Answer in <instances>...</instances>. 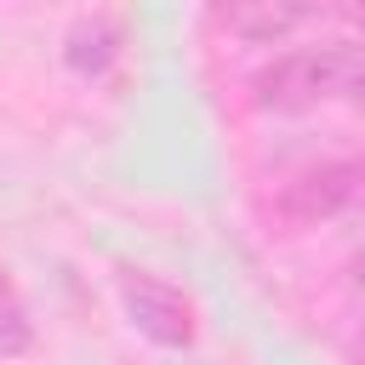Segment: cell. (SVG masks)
Masks as SVG:
<instances>
[{"label": "cell", "instance_id": "1", "mask_svg": "<svg viewBox=\"0 0 365 365\" xmlns=\"http://www.w3.org/2000/svg\"><path fill=\"white\" fill-rule=\"evenodd\" d=\"M365 68V46L354 40H331V46H297L285 57H274L268 68H257L251 80V103L268 114H302L314 103L348 97V86Z\"/></svg>", "mask_w": 365, "mask_h": 365}, {"label": "cell", "instance_id": "2", "mask_svg": "<svg viewBox=\"0 0 365 365\" xmlns=\"http://www.w3.org/2000/svg\"><path fill=\"white\" fill-rule=\"evenodd\" d=\"M354 205H365V154H348V160H331V165L291 177L274 200V217L285 228H314V222H331Z\"/></svg>", "mask_w": 365, "mask_h": 365}, {"label": "cell", "instance_id": "3", "mask_svg": "<svg viewBox=\"0 0 365 365\" xmlns=\"http://www.w3.org/2000/svg\"><path fill=\"white\" fill-rule=\"evenodd\" d=\"M120 302H125V319L148 336V342H160V348H194V302L177 291V285H165V279H154V274H143V268H120Z\"/></svg>", "mask_w": 365, "mask_h": 365}, {"label": "cell", "instance_id": "4", "mask_svg": "<svg viewBox=\"0 0 365 365\" xmlns=\"http://www.w3.org/2000/svg\"><path fill=\"white\" fill-rule=\"evenodd\" d=\"M336 17V6H319V0H240V6H217V23L251 46H279L314 23Z\"/></svg>", "mask_w": 365, "mask_h": 365}, {"label": "cell", "instance_id": "5", "mask_svg": "<svg viewBox=\"0 0 365 365\" xmlns=\"http://www.w3.org/2000/svg\"><path fill=\"white\" fill-rule=\"evenodd\" d=\"M120 46H125V34H120V23L108 17V11H86V17H74L68 23V34H63V63L74 68V74H108L114 63H120Z\"/></svg>", "mask_w": 365, "mask_h": 365}, {"label": "cell", "instance_id": "6", "mask_svg": "<svg viewBox=\"0 0 365 365\" xmlns=\"http://www.w3.org/2000/svg\"><path fill=\"white\" fill-rule=\"evenodd\" d=\"M34 348V319H29V302L17 291V279L0 268V354H29Z\"/></svg>", "mask_w": 365, "mask_h": 365}, {"label": "cell", "instance_id": "7", "mask_svg": "<svg viewBox=\"0 0 365 365\" xmlns=\"http://www.w3.org/2000/svg\"><path fill=\"white\" fill-rule=\"evenodd\" d=\"M348 103H354V108H359V114H365V68H359V80H354V86H348Z\"/></svg>", "mask_w": 365, "mask_h": 365}, {"label": "cell", "instance_id": "8", "mask_svg": "<svg viewBox=\"0 0 365 365\" xmlns=\"http://www.w3.org/2000/svg\"><path fill=\"white\" fill-rule=\"evenodd\" d=\"M348 279H354V285H365V251H359V257L348 262Z\"/></svg>", "mask_w": 365, "mask_h": 365}, {"label": "cell", "instance_id": "9", "mask_svg": "<svg viewBox=\"0 0 365 365\" xmlns=\"http://www.w3.org/2000/svg\"><path fill=\"white\" fill-rule=\"evenodd\" d=\"M359 354H365V331H359Z\"/></svg>", "mask_w": 365, "mask_h": 365}]
</instances>
